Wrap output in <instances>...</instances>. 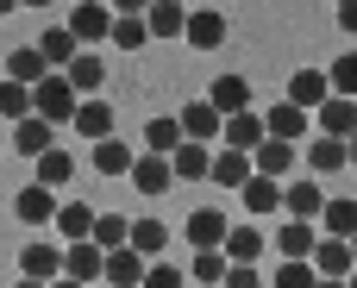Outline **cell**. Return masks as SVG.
I'll list each match as a JSON object with an SVG mask.
<instances>
[{"label": "cell", "mask_w": 357, "mask_h": 288, "mask_svg": "<svg viewBox=\"0 0 357 288\" xmlns=\"http://www.w3.org/2000/svg\"><path fill=\"white\" fill-rule=\"evenodd\" d=\"M31 100H38V113H44L50 126H75V107H82L88 94H75V82H69L63 69H50V75L31 88Z\"/></svg>", "instance_id": "1"}, {"label": "cell", "mask_w": 357, "mask_h": 288, "mask_svg": "<svg viewBox=\"0 0 357 288\" xmlns=\"http://www.w3.org/2000/svg\"><path fill=\"white\" fill-rule=\"evenodd\" d=\"M113 25H119V13H113V6H100V0H82V6L69 13V31L82 38V50H100V44L113 38Z\"/></svg>", "instance_id": "2"}, {"label": "cell", "mask_w": 357, "mask_h": 288, "mask_svg": "<svg viewBox=\"0 0 357 288\" xmlns=\"http://www.w3.org/2000/svg\"><path fill=\"white\" fill-rule=\"evenodd\" d=\"M182 232H188V245H195V251H226V232H232V220H226L220 207H195Z\"/></svg>", "instance_id": "3"}, {"label": "cell", "mask_w": 357, "mask_h": 288, "mask_svg": "<svg viewBox=\"0 0 357 288\" xmlns=\"http://www.w3.org/2000/svg\"><path fill=\"white\" fill-rule=\"evenodd\" d=\"M176 119H182V132H188V138H201V144L226 138V113H220V107H213L207 94H201V100H188V107H182Z\"/></svg>", "instance_id": "4"}, {"label": "cell", "mask_w": 357, "mask_h": 288, "mask_svg": "<svg viewBox=\"0 0 357 288\" xmlns=\"http://www.w3.org/2000/svg\"><path fill=\"white\" fill-rule=\"evenodd\" d=\"M295 157H301V144H295V138H264V144L251 151L257 176H276V182H289V176H295Z\"/></svg>", "instance_id": "5"}, {"label": "cell", "mask_w": 357, "mask_h": 288, "mask_svg": "<svg viewBox=\"0 0 357 288\" xmlns=\"http://www.w3.org/2000/svg\"><path fill=\"white\" fill-rule=\"evenodd\" d=\"M63 276H75V282H100V276H107V251H100L94 238L63 245Z\"/></svg>", "instance_id": "6"}, {"label": "cell", "mask_w": 357, "mask_h": 288, "mask_svg": "<svg viewBox=\"0 0 357 288\" xmlns=\"http://www.w3.org/2000/svg\"><path fill=\"white\" fill-rule=\"evenodd\" d=\"M282 207H289V220H320L326 213V195H320L314 176H295V182H282Z\"/></svg>", "instance_id": "7"}, {"label": "cell", "mask_w": 357, "mask_h": 288, "mask_svg": "<svg viewBox=\"0 0 357 288\" xmlns=\"http://www.w3.org/2000/svg\"><path fill=\"white\" fill-rule=\"evenodd\" d=\"M169 182H176V163H169L163 151H144V157L132 163V188H138V195H163Z\"/></svg>", "instance_id": "8"}, {"label": "cell", "mask_w": 357, "mask_h": 288, "mask_svg": "<svg viewBox=\"0 0 357 288\" xmlns=\"http://www.w3.org/2000/svg\"><path fill=\"white\" fill-rule=\"evenodd\" d=\"M56 207H63V201H56V188H44V182H31V188H19V195H13V213H19L25 226L56 220Z\"/></svg>", "instance_id": "9"}, {"label": "cell", "mask_w": 357, "mask_h": 288, "mask_svg": "<svg viewBox=\"0 0 357 288\" xmlns=\"http://www.w3.org/2000/svg\"><path fill=\"white\" fill-rule=\"evenodd\" d=\"M289 100H295V107H307V113H314V107H326V100H333V75H326V69H295Z\"/></svg>", "instance_id": "10"}, {"label": "cell", "mask_w": 357, "mask_h": 288, "mask_svg": "<svg viewBox=\"0 0 357 288\" xmlns=\"http://www.w3.org/2000/svg\"><path fill=\"white\" fill-rule=\"evenodd\" d=\"M345 163H351V138L320 132V138L307 144V169H314V176H333V169H345Z\"/></svg>", "instance_id": "11"}, {"label": "cell", "mask_w": 357, "mask_h": 288, "mask_svg": "<svg viewBox=\"0 0 357 288\" xmlns=\"http://www.w3.org/2000/svg\"><path fill=\"white\" fill-rule=\"evenodd\" d=\"M169 163H176V182H201V176H213V151H207L201 138H182V144L169 151Z\"/></svg>", "instance_id": "12"}, {"label": "cell", "mask_w": 357, "mask_h": 288, "mask_svg": "<svg viewBox=\"0 0 357 288\" xmlns=\"http://www.w3.org/2000/svg\"><path fill=\"white\" fill-rule=\"evenodd\" d=\"M144 270H151V257L144 251H107V276L100 282H119V288H144Z\"/></svg>", "instance_id": "13"}, {"label": "cell", "mask_w": 357, "mask_h": 288, "mask_svg": "<svg viewBox=\"0 0 357 288\" xmlns=\"http://www.w3.org/2000/svg\"><path fill=\"white\" fill-rule=\"evenodd\" d=\"M182 38H188L195 50H220V44H226V19H220L213 6H195V13H188V31H182Z\"/></svg>", "instance_id": "14"}, {"label": "cell", "mask_w": 357, "mask_h": 288, "mask_svg": "<svg viewBox=\"0 0 357 288\" xmlns=\"http://www.w3.org/2000/svg\"><path fill=\"white\" fill-rule=\"evenodd\" d=\"M264 138H270V119H264L257 107H251V113H232V119H226V144H232V151H257Z\"/></svg>", "instance_id": "15"}, {"label": "cell", "mask_w": 357, "mask_h": 288, "mask_svg": "<svg viewBox=\"0 0 357 288\" xmlns=\"http://www.w3.org/2000/svg\"><path fill=\"white\" fill-rule=\"evenodd\" d=\"M251 169H257L251 151H232V144H226V151H213V176H207V182H220V188H245Z\"/></svg>", "instance_id": "16"}, {"label": "cell", "mask_w": 357, "mask_h": 288, "mask_svg": "<svg viewBox=\"0 0 357 288\" xmlns=\"http://www.w3.org/2000/svg\"><path fill=\"white\" fill-rule=\"evenodd\" d=\"M314 270H320V276H351V270H357L351 238H333V232H326V238H320V251H314Z\"/></svg>", "instance_id": "17"}, {"label": "cell", "mask_w": 357, "mask_h": 288, "mask_svg": "<svg viewBox=\"0 0 357 288\" xmlns=\"http://www.w3.org/2000/svg\"><path fill=\"white\" fill-rule=\"evenodd\" d=\"M207 100H213L226 119H232V113H251V82H245V75H220V82L207 88Z\"/></svg>", "instance_id": "18"}, {"label": "cell", "mask_w": 357, "mask_h": 288, "mask_svg": "<svg viewBox=\"0 0 357 288\" xmlns=\"http://www.w3.org/2000/svg\"><path fill=\"white\" fill-rule=\"evenodd\" d=\"M238 201L251 207V220H257V213H276V207H282V182H276V176H257V169H251V182L238 188Z\"/></svg>", "instance_id": "19"}, {"label": "cell", "mask_w": 357, "mask_h": 288, "mask_svg": "<svg viewBox=\"0 0 357 288\" xmlns=\"http://www.w3.org/2000/svg\"><path fill=\"white\" fill-rule=\"evenodd\" d=\"M144 19H151V38H182L188 31V6L182 0H151Z\"/></svg>", "instance_id": "20"}, {"label": "cell", "mask_w": 357, "mask_h": 288, "mask_svg": "<svg viewBox=\"0 0 357 288\" xmlns=\"http://www.w3.org/2000/svg\"><path fill=\"white\" fill-rule=\"evenodd\" d=\"M63 75L75 82V94H100V82H107V63H100V50H75V63H69Z\"/></svg>", "instance_id": "21"}, {"label": "cell", "mask_w": 357, "mask_h": 288, "mask_svg": "<svg viewBox=\"0 0 357 288\" xmlns=\"http://www.w3.org/2000/svg\"><path fill=\"white\" fill-rule=\"evenodd\" d=\"M75 132H82L88 144L113 138V107H107V100H82V107H75Z\"/></svg>", "instance_id": "22"}, {"label": "cell", "mask_w": 357, "mask_h": 288, "mask_svg": "<svg viewBox=\"0 0 357 288\" xmlns=\"http://www.w3.org/2000/svg\"><path fill=\"white\" fill-rule=\"evenodd\" d=\"M264 119H270V138H295V144L307 138V107H295V100H276Z\"/></svg>", "instance_id": "23"}, {"label": "cell", "mask_w": 357, "mask_h": 288, "mask_svg": "<svg viewBox=\"0 0 357 288\" xmlns=\"http://www.w3.org/2000/svg\"><path fill=\"white\" fill-rule=\"evenodd\" d=\"M13 151H25V157H44V151H56V144H50V119H44V113L19 119V126H13Z\"/></svg>", "instance_id": "24"}, {"label": "cell", "mask_w": 357, "mask_h": 288, "mask_svg": "<svg viewBox=\"0 0 357 288\" xmlns=\"http://www.w3.org/2000/svg\"><path fill=\"white\" fill-rule=\"evenodd\" d=\"M94 220H100V213H94L88 201H63V207H56V232H63L69 245H75V238H94Z\"/></svg>", "instance_id": "25"}, {"label": "cell", "mask_w": 357, "mask_h": 288, "mask_svg": "<svg viewBox=\"0 0 357 288\" xmlns=\"http://www.w3.org/2000/svg\"><path fill=\"white\" fill-rule=\"evenodd\" d=\"M276 251H282V257H314V251H320V232H314V220H289V226L276 232Z\"/></svg>", "instance_id": "26"}, {"label": "cell", "mask_w": 357, "mask_h": 288, "mask_svg": "<svg viewBox=\"0 0 357 288\" xmlns=\"http://www.w3.org/2000/svg\"><path fill=\"white\" fill-rule=\"evenodd\" d=\"M19 276L56 282V276H63V251H50V245H25V251H19Z\"/></svg>", "instance_id": "27"}, {"label": "cell", "mask_w": 357, "mask_h": 288, "mask_svg": "<svg viewBox=\"0 0 357 288\" xmlns=\"http://www.w3.org/2000/svg\"><path fill=\"white\" fill-rule=\"evenodd\" d=\"M38 113V100H31V82H13V75H0V119H31Z\"/></svg>", "instance_id": "28"}, {"label": "cell", "mask_w": 357, "mask_h": 288, "mask_svg": "<svg viewBox=\"0 0 357 288\" xmlns=\"http://www.w3.org/2000/svg\"><path fill=\"white\" fill-rule=\"evenodd\" d=\"M320 132H333V138H351L357 132V100L351 94H333V100L320 107Z\"/></svg>", "instance_id": "29"}, {"label": "cell", "mask_w": 357, "mask_h": 288, "mask_svg": "<svg viewBox=\"0 0 357 288\" xmlns=\"http://www.w3.org/2000/svg\"><path fill=\"white\" fill-rule=\"evenodd\" d=\"M38 50L50 56V69H69V63H75V50H82V38H75L69 25H50V31L38 38Z\"/></svg>", "instance_id": "30"}, {"label": "cell", "mask_w": 357, "mask_h": 288, "mask_svg": "<svg viewBox=\"0 0 357 288\" xmlns=\"http://www.w3.org/2000/svg\"><path fill=\"white\" fill-rule=\"evenodd\" d=\"M6 75H13V82H31V88H38V82L50 75V56H44L38 44H25V50H13V56H6Z\"/></svg>", "instance_id": "31"}, {"label": "cell", "mask_w": 357, "mask_h": 288, "mask_svg": "<svg viewBox=\"0 0 357 288\" xmlns=\"http://www.w3.org/2000/svg\"><path fill=\"white\" fill-rule=\"evenodd\" d=\"M132 163H138L132 144H119V138H100V144H94V169H100V176H132Z\"/></svg>", "instance_id": "32"}, {"label": "cell", "mask_w": 357, "mask_h": 288, "mask_svg": "<svg viewBox=\"0 0 357 288\" xmlns=\"http://www.w3.org/2000/svg\"><path fill=\"white\" fill-rule=\"evenodd\" d=\"M94 245H100V251H126V245H132V220H126V213H100V220H94Z\"/></svg>", "instance_id": "33"}, {"label": "cell", "mask_w": 357, "mask_h": 288, "mask_svg": "<svg viewBox=\"0 0 357 288\" xmlns=\"http://www.w3.org/2000/svg\"><path fill=\"white\" fill-rule=\"evenodd\" d=\"M113 44H119V50H144V44H151V19H144V13H119Z\"/></svg>", "instance_id": "34"}, {"label": "cell", "mask_w": 357, "mask_h": 288, "mask_svg": "<svg viewBox=\"0 0 357 288\" xmlns=\"http://www.w3.org/2000/svg\"><path fill=\"white\" fill-rule=\"evenodd\" d=\"M31 163H38V182H44V188H63V182L75 176V157H69V151H44V157H31Z\"/></svg>", "instance_id": "35"}, {"label": "cell", "mask_w": 357, "mask_h": 288, "mask_svg": "<svg viewBox=\"0 0 357 288\" xmlns=\"http://www.w3.org/2000/svg\"><path fill=\"white\" fill-rule=\"evenodd\" d=\"M163 245H169V226H163V220H132V251H144V257L157 264Z\"/></svg>", "instance_id": "36"}, {"label": "cell", "mask_w": 357, "mask_h": 288, "mask_svg": "<svg viewBox=\"0 0 357 288\" xmlns=\"http://www.w3.org/2000/svg\"><path fill=\"white\" fill-rule=\"evenodd\" d=\"M257 251H264V232L257 226H232L226 232V257L232 264H257Z\"/></svg>", "instance_id": "37"}, {"label": "cell", "mask_w": 357, "mask_h": 288, "mask_svg": "<svg viewBox=\"0 0 357 288\" xmlns=\"http://www.w3.org/2000/svg\"><path fill=\"white\" fill-rule=\"evenodd\" d=\"M320 226H326L333 238H357V201H326Z\"/></svg>", "instance_id": "38"}, {"label": "cell", "mask_w": 357, "mask_h": 288, "mask_svg": "<svg viewBox=\"0 0 357 288\" xmlns=\"http://www.w3.org/2000/svg\"><path fill=\"white\" fill-rule=\"evenodd\" d=\"M276 288H320V270H314V257H282V270H276Z\"/></svg>", "instance_id": "39"}, {"label": "cell", "mask_w": 357, "mask_h": 288, "mask_svg": "<svg viewBox=\"0 0 357 288\" xmlns=\"http://www.w3.org/2000/svg\"><path fill=\"white\" fill-rule=\"evenodd\" d=\"M182 138H188V132H182V119H151V126H144V151H163V157H169Z\"/></svg>", "instance_id": "40"}, {"label": "cell", "mask_w": 357, "mask_h": 288, "mask_svg": "<svg viewBox=\"0 0 357 288\" xmlns=\"http://www.w3.org/2000/svg\"><path fill=\"white\" fill-rule=\"evenodd\" d=\"M226 270H232V257H226V251H195V264H188V276H195V282H226Z\"/></svg>", "instance_id": "41"}, {"label": "cell", "mask_w": 357, "mask_h": 288, "mask_svg": "<svg viewBox=\"0 0 357 288\" xmlns=\"http://www.w3.org/2000/svg\"><path fill=\"white\" fill-rule=\"evenodd\" d=\"M326 75H333V94H351V100H357V50H345Z\"/></svg>", "instance_id": "42"}, {"label": "cell", "mask_w": 357, "mask_h": 288, "mask_svg": "<svg viewBox=\"0 0 357 288\" xmlns=\"http://www.w3.org/2000/svg\"><path fill=\"white\" fill-rule=\"evenodd\" d=\"M144 288H188V276H182L176 264H151V270H144Z\"/></svg>", "instance_id": "43"}, {"label": "cell", "mask_w": 357, "mask_h": 288, "mask_svg": "<svg viewBox=\"0 0 357 288\" xmlns=\"http://www.w3.org/2000/svg\"><path fill=\"white\" fill-rule=\"evenodd\" d=\"M220 288H264V276H257L251 264H232V270H226V282H220Z\"/></svg>", "instance_id": "44"}, {"label": "cell", "mask_w": 357, "mask_h": 288, "mask_svg": "<svg viewBox=\"0 0 357 288\" xmlns=\"http://www.w3.org/2000/svg\"><path fill=\"white\" fill-rule=\"evenodd\" d=\"M339 31H357V0H339Z\"/></svg>", "instance_id": "45"}, {"label": "cell", "mask_w": 357, "mask_h": 288, "mask_svg": "<svg viewBox=\"0 0 357 288\" xmlns=\"http://www.w3.org/2000/svg\"><path fill=\"white\" fill-rule=\"evenodd\" d=\"M113 13H151V0H107Z\"/></svg>", "instance_id": "46"}, {"label": "cell", "mask_w": 357, "mask_h": 288, "mask_svg": "<svg viewBox=\"0 0 357 288\" xmlns=\"http://www.w3.org/2000/svg\"><path fill=\"white\" fill-rule=\"evenodd\" d=\"M320 288H351V276H320Z\"/></svg>", "instance_id": "47"}, {"label": "cell", "mask_w": 357, "mask_h": 288, "mask_svg": "<svg viewBox=\"0 0 357 288\" xmlns=\"http://www.w3.org/2000/svg\"><path fill=\"white\" fill-rule=\"evenodd\" d=\"M50 288H94V282H75V276H56Z\"/></svg>", "instance_id": "48"}, {"label": "cell", "mask_w": 357, "mask_h": 288, "mask_svg": "<svg viewBox=\"0 0 357 288\" xmlns=\"http://www.w3.org/2000/svg\"><path fill=\"white\" fill-rule=\"evenodd\" d=\"M13 288H50V282H38V276H19V282H13Z\"/></svg>", "instance_id": "49"}, {"label": "cell", "mask_w": 357, "mask_h": 288, "mask_svg": "<svg viewBox=\"0 0 357 288\" xmlns=\"http://www.w3.org/2000/svg\"><path fill=\"white\" fill-rule=\"evenodd\" d=\"M19 6H25V0H0V19H6V13H19Z\"/></svg>", "instance_id": "50"}, {"label": "cell", "mask_w": 357, "mask_h": 288, "mask_svg": "<svg viewBox=\"0 0 357 288\" xmlns=\"http://www.w3.org/2000/svg\"><path fill=\"white\" fill-rule=\"evenodd\" d=\"M351 163H357V132H351Z\"/></svg>", "instance_id": "51"}, {"label": "cell", "mask_w": 357, "mask_h": 288, "mask_svg": "<svg viewBox=\"0 0 357 288\" xmlns=\"http://www.w3.org/2000/svg\"><path fill=\"white\" fill-rule=\"evenodd\" d=\"M25 6H50V0H25Z\"/></svg>", "instance_id": "52"}, {"label": "cell", "mask_w": 357, "mask_h": 288, "mask_svg": "<svg viewBox=\"0 0 357 288\" xmlns=\"http://www.w3.org/2000/svg\"><path fill=\"white\" fill-rule=\"evenodd\" d=\"M188 288H213V282H188Z\"/></svg>", "instance_id": "53"}, {"label": "cell", "mask_w": 357, "mask_h": 288, "mask_svg": "<svg viewBox=\"0 0 357 288\" xmlns=\"http://www.w3.org/2000/svg\"><path fill=\"white\" fill-rule=\"evenodd\" d=\"M94 288H119V282H94Z\"/></svg>", "instance_id": "54"}, {"label": "cell", "mask_w": 357, "mask_h": 288, "mask_svg": "<svg viewBox=\"0 0 357 288\" xmlns=\"http://www.w3.org/2000/svg\"><path fill=\"white\" fill-rule=\"evenodd\" d=\"M351 288H357V270H351Z\"/></svg>", "instance_id": "55"}, {"label": "cell", "mask_w": 357, "mask_h": 288, "mask_svg": "<svg viewBox=\"0 0 357 288\" xmlns=\"http://www.w3.org/2000/svg\"><path fill=\"white\" fill-rule=\"evenodd\" d=\"M351 251H357V238H351Z\"/></svg>", "instance_id": "56"}]
</instances>
